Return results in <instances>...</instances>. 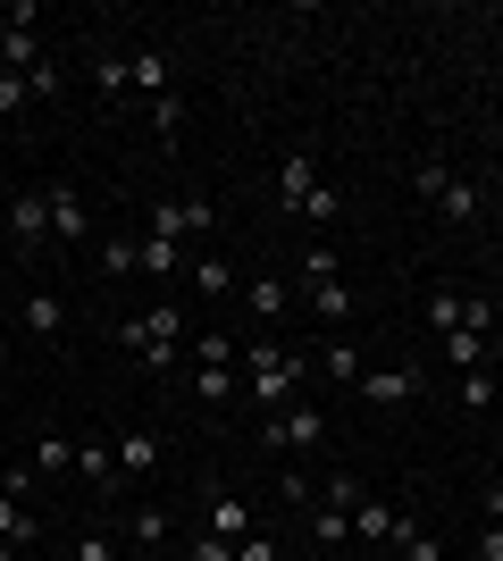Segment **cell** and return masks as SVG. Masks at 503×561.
<instances>
[{
  "instance_id": "1",
  "label": "cell",
  "mask_w": 503,
  "mask_h": 561,
  "mask_svg": "<svg viewBox=\"0 0 503 561\" xmlns=\"http://www.w3.org/2000/svg\"><path fill=\"white\" fill-rule=\"evenodd\" d=\"M118 344L135 352L151 377L176 369V360H185V310H176V302H151L144 319H126V328H118Z\"/></svg>"
},
{
  "instance_id": "18",
  "label": "cell",
  "mask_w": 503,
  "mask_h": 561,
  "mask_svg": "<svg viewBox=\"0 0 503 561\" xmlns=\"http://www.w3.org/2000/svg\"><path fill=\"white\" fill-rule=\"evenodd\" d=\"M311 537H319V553H353V519L328 512V503L311 494Z\"/></svg>"
},
{
  "instance_id": "21",
  "label": "cell",
  "mask_w": 503,
  "mask_h": 561,
  "mask_svg": "<svg viewBox=\"0 0 503 561\" xmlns=\"http://www.w3.org/2000/svg\"><path fill=\"white\" fill-rule=\"evenodd\" d=\"M76 478H84V486H110V478H118V453L101 445V436H93V445H76Z\"/></svg>"
},
{
  "instance_id": "13",
  "label": "cell",
  "mask_w": 503,
  "mask_h": 561,
  "mask_svg": "<svg viewBox=\"0 0 503 561\" xmlns=\"http://www.w3.org/2000/svg\"><path fill=\"white\" fill-rule=\"evenodd\" d=\"M311 185H319V160H311V151H286V160H277V202H286V210H302V202H311Z\"/></svg>"
},
{
  "instance_id": "22",
  "label": "cell",
  "mask_w": 503,
  "mask_h": 561,
  "mask_svg": "<svg viewBox=\"0 0 503 561\" xmlns=\"http://www.w3.org/2000/svg\"><path fill=\"white\" fill-rule=\"evenodd\" d=\"M294 310V285L286 277H252V319H286Z\"/></svg>"
},
{
  "instance_id": "16",
  "label": "cell",
  "mask_w": 503,
  "mask_h": 561,
  "mask_svg": "<svg viewBox=\"0 0 503 561\" xmlns=\"http://www.w3.org/2000/svg\"><path fill=\"white\" fill-rule=\"evenodd\" d=\"M118 469L126 478H151V469H160V436H151V427H126L118 436Z\"/></svg>"
},
{
  "instance_id": "41",
  "label": "cell",
  "mask_w": 503,
  "mask_h": 561,
  "mask_svg": "<svg viewBox=\"0 0 503 561\" xmlns=\"http://www.w3.org/2000/svg\"><path fill=\"white\" fill-rule=\"evenodd\" d=\"M369 561H395V553H369Z\"/></svg>"
},
{
  "instance_id": "37",
  "label": "cell",
  "mask_w": 503,
  "mask_h": 561,
  "mask_svg": "<svg viewBox=\"0 0 503 561\" xmlns=\"http://www.w3.org/2000/svg\"><path fill=\"white\" fill-rule=\"evenodd\" d=\"M25 84H34V101L59 93V59H43V68H25Z\"/></svg>"
},
{
  "instance_id": "27",
  "label": "cell",
  "mask_w": 503,
  "mask_h": 561,
  "mask_svg": "<svg viewBox=\"0 0 503 561\" xmlns=\"http://www.w3.org/2000/svg\"><path fill=\"white\" fill-rule=\"evenodd\" d=\"M25 469H34V478H59V469H76V445H68V436H43Z\"/></svg>"
},
{
  "instance_id": "20",
  "label": "cell",
  "mask_w": 503,
  "mask_h": 561,
  "mask_svg": "<svg viewBox=\"0 0 503 561\" xmlns=\"http://www.w3.org/2000/svg\"><path fill=\"white\" fill-rule=\"evenodd\" d=\"M101 268H110V277H144V234H110V243H101Z\"/></svg>"
},
{
  "instance_id": "33",
  "label": "cell",
  "mask_w": 503,
  "mask_h": 561,
  "mask_svg": "<svg viewBox=\"0 0 503 561\" xmlns=\"http://www.w3.org/2000/svg\"><path fill=\"white\" fill-rule=\"evenodd\" d=\"M25 101H34V84H25V76H18V68H0V117H18V110H25Z\"/></svg>"
},
{
  "instance_id": "29",
  "label": "cell",
  "mask_w": 503,
  "mask_h": 561,
  "mask_svg": "<svg viewBox=\"0 0 503 561\" xmlns=\"http://www.w3.org/2000/svg\"><path fill=\"white\" fill-rule=\"evenodd\" d=\"M311 310L328 319V328H344V319H353V294H344V277H335V285H311Z\"/></svg>"
},
{
  "instance_id": "15",
  "label": "cell",
  "mask_w": 503,
  "mask_h": 561,
  "mask_svg": "<svg viewBox=\"0 0 503 561\" xmlns=\"http://www.w3.org/2000/svg\"><path fill=\"white\" fill-rule=\"evenodd\" d=\"M9 234H18L25 252H34V243L50 234V210H43V193H18V202H9Z\"/></svg>"
},
{
  "instance_id": "11",
  "label": "cell",
  "mask_w": 503,
  "mask_h": 561,
  "mask_svg": "<svg viewBox=\"0 0 503 561\" xmlns=\"http://www.w3.org/2000/svg\"><path fill=\"white\" fill-rule=\"evenodd\" d=\"M395 537H403V512L369 494V503L353 512V545H369V553H395Z\"/></svg>"
},
{
  "instance_id": "9",
  "label": "cell",
  "mask_w": 503,
  "mask_h": 561,
  "mask_svg": "<svg viewBox=\"0 0 503 561\" xmlns=\"http://www.w3.org/2000/svg\"><path fill=\"white\" fill-rule=\"evenodd\" d=\"M361 394L378 402V411H403V402H420V369H411V360H386V369L361 377Z\"/></svg>"
},
{
  "instance_id": "35",
  "label": "cell",
  "mask_w": 503,
  "mask_h": 561,
  "mask_svg": "<svg viewBox=\"0 0 503 561\" xmlns=\"http://www.w3.org/2000/svg\"><path fill=\"white\" fill-rule=\"evenodd\" d=\"M236 561H277V537H268V528H252V537L236 545Z\"/></svg>"
},
{
  "instance_id": "23",
  "label": "cell",
  "mask_w": 503,
  "mask_h": 561,
  "mask_svg": "<svg viewBox=\"0 0 503 561\" xmlns=\"http://www.w3.org/2000/svg\"><path fill=\"white\" fill-rule=\"evenodd\" d=\"M294 218H302V227H335V218H344V193H335L328 176H319V185H311V202H302Z\"/></svg>"
},
{
  "instance_id": "30",
  "label": "cell",
  "mask_w": 503,
  "mask_h": 561,
  "mask_svg": "<svg viewBox=\"0 0 503 561\" xmlns=\"http://www.w3.org/2000/svg\"><path fill=\"white\" fill-rule=\"evenodd\" d=\"M193 294H236V268L227 260H193Z\"/></svg>"
},
{
  "instance_id": "26",
  "label": "cell",
  "mask_w": 503,
  "mask_h": 561,
  "mask_svg": "<svg viewBox=\"0 0 503 561\" xmlns=\"http://www.w3.org/2000/svg\"><path fill=\"white\" fill-rule=\"evenodd\" d=\"M461 402H470V411H495V402H503V386H495V360H487V369H461Z\"/></svg>"
},
{
  "instance_id": "17",
  "label": "cell",
  "mask_w": 503,
  "mask_h": 561,
  "mask_svg": "<svg viewBox=\"0 0 503 561\" xmlns=\"http://www.w3.org/2000/svg\"><path fill=\"white\" fill-rule=\"evenodd\" d=\"M0 545H18V553L34 545V512H25L18 486H0Z\"/></svg>"
},
{
  "instance_id": "14",
  "label": "cell",
  "mask_w": 503,
  "mask_h": 561,
  "mask_svg": "<svg viewBox=\"0 0 503 561\" xmlns=\"http://www.w3.org/2000/svg\"><path fill=\"white\" fill-rule=\"evenodd\" d=\"M319 369H328V377H335V386H361V377H369V352H361V344H353V335H335V344H328V352H319Z\"/></svg>"
},
{
  "instance_id": "31",
  "label": "cell",
  "mask_w": 503,
  "mask_h": 561,
  "mask_svg": "<svg viewBox=\"0 0 503 561\" xmlns=\"http://www.w3.org/2000/svg\"><path fill=\"white\" fill-rule=\"evenodd\" d=\"M144 277H176V243H160V234H144Z\"/></svg>"
},
{
  "instance_id": "40",
  "label": "cell",
  "mask_w": 503,
  "mask_h": 561,
  "mask_svg": "<svg viewBox=\"0 0 503 561\" xmlns=\"http://www.w3.org/2000/svg\"><path fill=\"white\" fill-rule=\"evenodd\" d=\"M0 561H18V545H0Z\"/></svg>"
},
{
  "instance_id": "10",
  "label": "cell",
  "mask_w": 503,
  "mask_h": 561,
  "mask_svg": "<svg viewBox=\"0 0 503 561\" xmlns=\"http://www.w3.org/2000/svg\"><path fill=\"white\" fill-rule=\"evenodd\" d=\"M479 210H487V193H479V176H445V185H436V218H445V227H479Z\"/></svg>"
},
{
  "instance_id": "34",
  "label": "cell",
  "mask_w": 503,
  "mask_h": 561,
  "mask_svg": "<svg viewBox=\"0 0 503 561\" xmlns=\"http://www.w3.org/2000/svg\"><path fill=\"white\" fill-rule=\"evenodd\" d=\"M185 561H236V545H227V537H210V528H202V537L185 545Z\"/></svg>"
},
{
  "instance_id": "28",
  "label": "cell",
  "mask_w": 503,
  "mask_h": 561,
  "mask_svg": "<svg viewBox=\"0 0 503 561\" xmlns=\"http://www.w3.org/2000/svg\"><path fill=\"white\" fill-rule=\"evenodd\" d=\"M126 537L144 545V553H160V545H168V503H144V512H135V528H126Z\"/></svg>"
},
{
  "instance_id": "39",
  "label": "cell",
  "mask_w": 503,
  "mask_h": 561,
  "mask_svg": "<svg viewBox=\"0 0 503 561\" xmlns=\"http://www.w3.org/2000/svg\"><path fill=\"white\" fill-rule=\"evenodd\" d=\"M18 25H34V0H18V9H0V43H9Z\"/></svg>"
},
{
  "instance_id": "4",
  "label": "cell",
  "mask_w": 503,
  "mask_h": 561,
  "mask_svg": "<svg viewBox=\"0 0 503 561\" xmlns=\"http://www.w3.org/2000/svg\"><path fill=\"white\" fill-rule=\"evenodd\" d=\"M428 328L436 335H487V344H495L503 319H495L487 294H454V285H445V294H428Z\"/></svg>"
},
{
  "instance_id": "6",
  "label": "cell",
  "mask_w": 503,
  "mask_h": 561,
  "mask_svg": "<svg viewBox=\"0 0 503 561\" xmlns=\"http://www.w3.org/2000/svg\"><path fill=\"white\" fill-rule=\"evenodd\" d=\"M261 445H268V453H286V461H302V453H319V445H328V420H319L311 402H286V411H268Z\"/></svg>"
},
{
  "instance_id": "19",
  "label": "cell",
  "mask_w": 503,
  "mask_h": 561,
  "mask_svg": "<svg viewBox=\"0 0 503 561\" xmlns=\"http://www.w3.org/2000/svg\"><path fill=\"white\" fill-rule=\"evenodd\" d=\"M18 319H25V335H59L68 328V302H59V294H25Z\"/></svg>"
},
{
  "instance_id": "3",
  "label": "cell",
  "mask_w": 503,
  "mask_h": 561,
  "mask_svg": "<svg viewBox=\"0 0 503 561\" xmlns=\"http://www.w3.org/2000/svg\"><path fill=\"white\" fill-rule=\"evenodd\" d=\"M243 386H252V402H261V411H286V402L302 394V360H294L286 344H252V369H243Z\"/></svg>"
},
{
  "instance_id": "25",
  "label": "cell",
  "mask_w": 503,
  "mask_h": 561,
  "mask_svg": "<svg viewBox=\"0 0 503 561\" xmlns=\"http://www.w3.org/2000/svg\"><path fill=\"white\" fill-rule=\"evenodd\" d=\"M93 84H101L110 101H126V93H135V84H126V50H93Z\"/></svg>"
},
{
  "instance_id": "8",
  "label": "cell",
  "mask_w": 503,
  "mask_h": 561,
  "mask_svg": "<svg viewBox=\"0 0 503 561\" xmlns=\"http://www.w3.org/2000/svg\"><path fill=\"white\" fill-rule=\"evenodd\" d=\"M210 202H202V193H193V202H151V218H144V234H160V243H185V234H202L210 227Z\"/></svg>"
},
{
  "instance_id": "38",
  "label": "cell",
  "mask_w": 503,
  "mask_h": 561,
  "mask_svg": "<svg viewBox=\"0 0 503 561\" xmlns=\"http://www.w3.org/2000/svg\"><path fill=\"white\" fill-rule=\"evenodd\" d=\"M479 561H503V519H487V528H479Z\"/></svg>"
},
{
  "instance_id": "24",
  "label": "cell",
  "mask_w": 503,
  "mask_h": 561,
  "mask_svg": "<svg viewBox=\"0 0 503 561\" xmlns=\"http://www.w3.org/2000/svg\"><path fill=\"white\" fill-rule=\"evenodd\" d=\"M319 503H328V512H344V519H353L361 503H369V486H361V478H344V469H335L328 486H319Z\"/></svg>"
},
{
  "instance_id": "2",
  "label": "cell",
  "mask_w": 503,
  "mask_h": 561,
  "mask_svg": "<svg viewBox=\"0 0 503 561\" xmlns=\"http://www.w3.org/2000/svg\"><path fill=\"white\" fill-rule=\"evenodd\" d=\"M126 84L151 101V126H160L168 142H176V68H168V50L144 43V50H126Z\"/></svg>"
},
{
  "instance_id": "12",
  "label": "cell",
  "mask_w": 503,
  "mask_h": 561,
  "mask_svg": "<svg viewBox=\"0 0 503 561\" xmlns=\"http://www.w3.org/2000/svg\"><path fill=\"white\" fill-rule=\"evenodd\" d=\"M252 528H261V519H252V503H243V494H227V486H210V537L243 545Z\"/></svg>"
},
{
  "instance_id": "36",
  "label": "cell",
  "mask_w": 503,
  "mask_h": 561,
  "mask_svg": "<svg viewBox=\"0 0 503 561\" xmlns=\"http://www.w3.org/2000/svg\"><path fill=\"white\" fill-rule=\"evenodd\" d=\"M68 561H118V545H110V537H76Z\"/></svg>"
},
{
  "instance_id": "7",
  "label": "cell",
  "mask_w": 503,
  "mask_h": 561,
  "mask_svg": "<svg viewBox=\"0 0 503 561\" xmlns=\"http://www.w3.org/2000/svg\"><path fill=\"white\" fill-rule=\"evenodd\" d=\"M43 210H50V243H84L93 234V210H84V193L59 176V185H43Z\"/></svg>"
},
{
  "instance_id": "5",
  "label": "cell",
  "mask_w": 503,
  "mask_h": 561,
  "mask_svg": "<svg viewBox=\"0 0 503 561\" xmlns=\"http://www.w3.org/2000/svg\"><path fill=\"white\" fill-rule=\"evenodd\" d=\"M236 386H243L236 344H227V335H193V394L218 411V402H236Z\"/></svg>"
},
{
  "instance_id": "32",
  "label": "cell",
  "mask_w": 503,
  "mask_h": 561,
  "mask_svg": "<svg viewBox=\"0 0 503 561\" xmlns=\"http://www.w3.org/2000/svg\"><path fill=\"white\" fill-rule=\"evenodd\" d=\"M302 285H335V243H311V252H302Z\"/></svg>"
}]
</instances>
